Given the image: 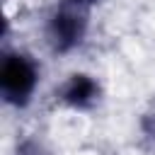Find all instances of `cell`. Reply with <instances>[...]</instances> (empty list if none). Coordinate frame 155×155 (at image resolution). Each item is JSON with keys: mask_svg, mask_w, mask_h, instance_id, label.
Returning a JSON list of instances; mask_svg holds the SVG:
<instances>
[{"mask_svg": "<svg viewBox=\"0 0 155 155\" xmlns=\"http://www.w3.org/2000/svg\"><path fill=\"white\" fill-rule=\"evenodd\" d=\"M58 2H65V5H73V7L87 10V12H92L97 5H102V0H58Z\"/></svg>", "mask_w": 155, "mask_h": 155, "instance_id": "5b68a950", "label": "cell"}, {"mask_svg": "<svg viewBox=\"0 0 155 155\" xmlns=\"http://www.w3.org/2000/svg\"><path fill=\"white\" fill-rule=\"evenodd\" d=\"M104 97H107V90L102 78L85 68L65 73L53 90L56 104L70 114H92L102 107Z\"/></svg>", "mask_w": 155, "mask_h": 155, "instance_id": "3957f363", "label": "cell"}, {"mask_svg": "<svg viewBox=\"0 0 155 155\" xmlns=\"http://www.w3.org/2000/svg\"><path fill=\"white\" fill-rule=\"evenodd\" d=\"M92 31V12L53 2L41 19V41L56 58H70L85 48Z\"/></svg>", "mask_w": 155, "mask_h": 155, "instance_id": "7a4b0ae2", "label": "cell"}, {"mask_svg": "<svg viewBox=\"0 0 155 155\" xmlns=\"http://www.w3.org/2000/svg\"><path fill=\"white\" fill-rule=\"evenodd\" d=\"M44 82V65L36 53L19 46H7L0 58V99L12 111H27Z\"/></svg>", "mask_w": 155, "mask_h": 155, "instance_id": "6da1fadb", "label": "cell"}, {"mask_svg": "<svg viewBox=\"0 0 155 155\" xmlns=\"http://www.w3.org/2000/svg\"><path fill=\"white\" fill-rule=\"evenodd\" d=\"M17 155H51L41 143H34V140H24L19 148H17Z\"/></svg>", "mask_w": 155, "mask_h": 155, "instance_id": "277c9868", "label": "cell"}]
</instances>
